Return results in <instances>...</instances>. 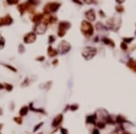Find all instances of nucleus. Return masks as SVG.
I'll list each match as a JSON object with an SVG mask.
<instances>
[{
    "instance_id": "obj_6",
    "label": "nucleus",
    "mask_w": 136,
    "mask_h": 134,
    "mask_svg": "<svg viewBox=\"0 0 136 134\" xmlns=\"http://www.w3.org/2000/svg\"><path fill=\"white\" fill-rule=\"evenodd\" d=\"M35 40H37V35L35 33H28L24 37V42L25 44H31V43L35 42Z\"/></svg>"
},
{
    "instance_id": "obj_10",
    "label": "nucleus",
    "mask_w": 136,
    "mask_h": 134,
    "mask_svg": "<svg viewBox=\"0 0 136 134\" xmlns=\"http://www.w3.org/2000/svg\"><path fill=\"white\" fill-rule=\"evenodd\" d=\"M62 121H63V115L62 114L57 115V116H56V118L54 119V121H53L52 126L53 127H57L58 125H60V123L62 122Z\"/></svg>"
},
{
    "instance_id": "obj_20",
    "label": "nucleus",
    "mask_w": 136,
    "mask_h": 134,
    "mask_svg": "<svg viewBox=\"0 0 136 134\" xmlns=\"http://www.w3.org/2000/svg\"><path fill=\"white\" fill-rule=\"evenodd\" d=\"M97 126L99 127L100 129H104V127H105V124H104V122H102V121H99V122L97 123Z\"/></svg>"
},
{
    "instance_id": "obj_4",
    "label": "nucleus",
    "mask_w": 136,
    "mask_h": 134,
    "mask_svg": "<svg viewBox=\"0 0 136 134\" xmlns=\"http://www.w3.org/2000/svg\"><path fill=\"white\" fill-rule=\"evenodd\" d=\"M70 26H71V25H70L69 22H61L59 24V26H58V35L61 37L64 36L65 35L66 31L70 28Z\"/></svg>"
},
{
    "instance_id": "obj_26",
    "label": "nucleus",
    "mask_w": 136,
    "mask_h": 134,
    "mask_svg": "<svg viewBox=\"0 0 136 134\" xmlns=\"http://www.w3.org/2000/svg\"><path fill=\"white\" fill-rule=\"evenodd\" d=\"M42 124H43V123H40V124H39L38 126H35V129H34V131H35V130H38V129L40 128L41 126H42Z\"/></svg>"
},
{
    "instance_id": "obj_23",
    "label": "nucleus",
    "mask_w": 136,
    "mask_h": 134,
    "mask_svg": "<svg viewBox=\"0 0 136 134\" xmlns=\"http://www.w3.org/2000/svg\"><path fill=\"white\" fill-rule=\"evenodd\" d=\"M121 47H122V49L126 50V49H127V45H126V44H125V43H122V44H121Z\"/></svg>"
},
{
    "instance_id": "obj_17",
    "label": "nucleus",
    "mask_w": 136,
    "mask_h": 134,
    "mask_svg": "<svg viewBox=\"0 0 136 134\" xmlns=\"http://www.w3.org/2000/svg\"><path fill=\"white\" fill-rule=\"evenodd\" d=\"M14 121H15V122H17V124H21V123L23 122L22 117H15V118H14Z\"/></svg>"
},
{
    "instance_id": "obj_15",
    "label": "nucleus",
    "mask_w": 136,
    "mask_h": 134,
    "mask_svg": "<svg viewBox=\"0 0 136 134\" xmlns=\"http://www.w3.org/2000/svg\"><path fill=\"white\" fill-rule=\"evenodd\" d=\"M28 109H29V108L26 107V106L21 108V110H20V111H19L20 115H21V116H25V115H26L27 112H28Z\"/></svg>"
},
{
    "instance_id": "obj_13",
    "label": "nucleus",
    "mask_w": 136,
    "mask_h": 134,
    "mask_svg": "<svg viewBox=\"0 0 136 134\" xmlns=\"http://www.w3.org/2000/svg\"><path fill=\"white\" fill-rule=\"evenodd\" d=\"M57 54H58L57 51L55 50L52 46H49V47H48V55H49L50 57H54V56L57 55Z\"/></svg>"
},
{
    "instance_id": "obj_30",
    "label": "nucleus",
    "mask_w": 136,
    "mask_h": 134,
    "mask_svg": "<svg viewBox=\"0 0 136 134\" xmlns=\"http://www.w3.org/2000/svg\"><path fill=\"white\" fill-rule=\"evenodd\" d=\"M37 60H38V61H43V60H44V56H41V57L37 58Z\"/></svg>"
},
{
    "instance_id": "obj_12",
    "label": "nucleus",
    "mask_w": 136,
    "mask_h": 134,
    "mask_svg": "<svg viewBox=\"0 0 136 134\" xmlns=\"http://www.w3.org/2000/svg\"><path fill=\"white\" fill-rule=\"evenodd\" d=\"M127 66L136 73V61H134L133 59H130L128 61V63H127Z\"/></svg>"
},
{
    "instance_id": "obj_19",
    "label": "nucleus",
    "mask_w": 136,
    "mask_h": 134,
    "mask_svg": "<svg viewBox=\"0 0 136 134\" xmlns=\"http://www.w3.org/2000/svg\"><path fill=\"white\" fill-rule=\"evenodd\" d=\"M18 1L17 0H8L7 1V4L9 5H15V4H17Z\"/></svg>"
},
{
    "instance_id": "obj_11",
    "label": "nucleus",
    "mask_w": 136,
    "mask_h": 134,
    "mask_svg": "<svg viewBox=\"0 0 136 134\" xmlns=\"http://www.w3.org/2000/svg\"><path fill=\"white\" fill-rule=\"evenodd\" d=\"M43 16H44V15H41V14H37V15L31 16V20H32L33 22H35V24H39V22L43 19Z\"/></svg>"
},
{
    "instance_id": "obj_7",
    "label": "nucleus",
    "mask_w": 136,
    "mask_h": 134,
    "mask_svg": "<svg viewBox=\"0 0 136 134\" xmlns=\"http://www.w3.org/2000/svg\"><path fill=\"white\" fill-rule=\"evenodd\" d=\"M46 25H44V24H43V23L37 24V25H35V32L37 33V34L42 35V34H44V33L46 32Z\"/></svg>"
},
{
    "instance_id": "obj_21",
    "label": "nucleus",
    "mask_w": 136,
    "mask_h": 134,
    "mask_svg": "<svg viewBox=\"0 0 136 134\" xmlns=\"http://www.w3.org/2000/svg\"><path fill=\"white\" fill-rule=\"evenodd\" d=\"M5 87H6V90H8V91H12V88H13V86H12V85L6 84V83H5Z\"/></svg>"
},
{
    "instance_id": "obj_28",
    "label": "nucleus",
    "mask_w": 136,
    "mask_h": 134,
    "mask_svg": "<svg viewBox=\"0 0 136 134\" xmlns=\"http://www.w3.org/2000/svg\"><path fill=\"white\" fill-rule=\"evenodd\" d=\"M78 108V106L77 105H74V106H71V109H72V111H75V110Z\"/></svg>"
},
{
    "instance_id": "obj_27",
    "label": "nucleus",
    "mask_w": 136,
    "mask_h": 134,
    "mask_svg": "<svg viewBox=\"0 0 136 134\" xmlns=\"http://www.w3.org/2000/svg\"><path fill=\"white\" fill-rule=\"evenodd\" d=\"M132 40H133V38H129V39L124 38V39H123V41H124V42H132Z\"/></svg>"
},
{
    "instance_id": "obj_18",
    "label": "nucleus",
    "mask_w": 136,
    "mask_h": 134,
    "mask_svg": "<svg viewBox=\"0 0 136 134\" xmlns=\"http://www.w3.org/2000/svg\"><path fill=\"white\" fill-rule=\"evenodd\" d=\"M5 45V39L3 37H0V49H2Z\"/></svg>"
},
{
    "instance_id": "obj_5",
    "label": "nucleus",
    "mask_w": 136,
    "mask_h": 134,
    "mask_svg": "<svg viewBox=\"0 0 136 134\" xmlns=\"http://www.w3.org/2000/svg\"><path fill=\"white\" fill-rule=\"evenodd\" d=\"M70 48H71V46H70V44H68V43L65 42V41H62V42L60 43L59 44H58L57 53L62 54H65V53H67L68 51H69Z\"/></svg>"
},
{
    "instance_id": "obj_1",
    "label": "nucleus",
    "mask_w": 136,
    "mask_h": 134,
    "mask_svg": "<svg viewBox=\"0 0 136 134\" xmlns=\"http://www.w3.org/2000/svg\"><path fill=\"white\" fill-rule=\"evenodd\" d=\"M81 31H82L83 35L84 36H91L94 33V27L91 25L89 22L87 21H83L82 22V25H81Z\"/></svg>"
},
{
    "instance_id": "obj_9",
    "label": "nucleus",
    "mask_w": 136,
    "mask_h": 134,
    "mask_svg": "<svg viewBox=\"0 0 136 134\" xmlns=\"http://www.w3.org/2000/svg\"><path fill=\"white\" fill-rule=\"evenodd\" d=\"M85 16L89 21H94L95 19V12L94 9H90L85 13Z\"/></svg>"
},
{
    "instance_id": "obj_34",
    "label": "nucleus",
    "mask_w": 136,
    "mask_h": 134,
    "mask_svg": "<svg viewBox=\"0 0 136 134\" xmlns=\"http://www.w3.org/2000/svg\"><path fill=\"white\" fill-rule=\"evenodd\" d=\"M1 128H2V125H1V124H0V129H1Z\"/></svg>"
},
{
    "instance_id": "obj_3",
    "label": "nucleus",
    "mask_w": 136,
    "mask_h": 134,
    "mask_svg": "<svg viewBox=\"0 0 136 134\" xmlns=\"http://www.w3.org/2000/svg\"><path fill=\"white\" fill-rule=\"evenodd\" d=\"M82 54L86 60H90L96 54V49L94 47H91V46H87L83 50Z\"/></svg>"
},
{
    "instance_id": "obj_31",
    "label": "nucleus",
    "mask_w": 136,
    "mask_h": 134,
    "mask_svg": "<svg viewBox=\"0 0 136 134\" xmlns=\"http://www.w3.org/2000/svg\"><path fill=\"white\" fill-rule=\"evenodd\" d=\"M100 14H101V16H105V15H104V12L100 11Z\"/></svg>"
},
{
    "instance_id": "obj_22",
    "label": "nucleus",
    "mask_w": 136,
    "mask_h": 134,
    "mask_svg": "<svg viewBox=\"0 0 136 134\" xmlns=\"http://www.w3.org/2000/svg\"><path fill=\"white\" fill-rule=\"evenodd\" d=\"M55 40H56V38H55L54 35H50L49 36V43H53Z\"/></svg>"
},
{
    "instance_id": "obj_16",
    "label": "nucleus",
    "mask_w": 136,
    "mask_h": 134,
    "mask_svg": "<svg viewBox=\"0 0 136 134\" xmlns=\"http://www.w3.org/2000/svg\"><path fill=\"white\" fill-rule=\"evenodd\" d=\"M103 42H104L105 44H111L113 47L114 46V43H113L112 40H110V39H108V38H104L103 39Z\"/></svg>"
},
{
    "instance_id": "obj_8",
    "label": "nucleus",
    "mask_w": 136,
    "mask_h": 134,
    "mask_svg": "<svg viewBox=\"0 0 136 134\" xmlns=\"http://www.w3.org/2000/svg\"><path fill=\"white\" fill-rule=\"evenodd\" d=\"M13 19L9 15H6L5 17H1L0 18V26L1 25H11Z\"/></svg>"
},
{
    "instance_id": "obj_33",
    "label": "nucleus",
    "mask_w": 136,
    "mask_h": 134,
    "mask_svg": "<svg viewBox=\"0 0 136 134\" xmlns=\"http://www.w3.org/2000/svg\"><path fill=\"white\" fill-rule=\"evenodd\" d=\"M123 134H131V133H129L128 131H124V132H123Z\"/></svg>"
},
{
    "instance_id": "obj_24",
    "label": "nucleus",
    "mask_w": 136,
    "mask_h": 134,
    "mask_svg": "<svg viewBox=\"0 0 136 134\" xmlns=\"http://www.w3.org/2000/svg\"><path fill=\"white\" fill-rule=\"evenodd\" d=\"M61 132H62V134H68L67 130H66V129H64V128L61 129Z\"/></svg>"
},
{
    "instance_id": "obj_25",
    "label": "nucleus",
    "mask_w": 136,
    "mask_h": 134,
    "mask_svg": "<svg viewBox=\"0 0 136 134\" xmlns=\"http://www.w3.org/2000/svg\"><path fill=\"white\" fill-rule=\"evenodd\" d=\"M116 10H117L118 12H123V9L122 8V6H117V7H116Z\"/></svg>"
},
{
    "instance_id": "obj_14",
    "label": "nucleus",
    "mask_w": 136,
    "mask_h": 134,
    "mask_svg": "<svg viewBox=\"0 0 136 134\" xmlns=\"http://www.w3.org/2000/svg\"><path fill=\"white\" fill-rule=\"evenodd\" d=\"M95 119H96V114L92 115V116H88L86 119V121L89 123H94L95 122Z\"/></svg>"
},
{
    "instance_id": "obj_35",
    "label": "nucleus",
    "mask_w": 136,
    "mask_h": 134,
    "mask_svg": "<svg viewBox=\"0 0 136 134\" xmlns=\"http://www.w3.org/2000/svg\"><path fill=\"white\" fill-rule=\"evenodd\" d=\"M39 134H42V133H39Z\"/></svg>"
},
{
    "instance_id": "obj_29",
    "label": "nucleus",
    "mask_w": 136,
    "mask_h": 134,
    "mask_svg": "<svg viewBox=\"0 0 136 134\" xmlns=\"http://www.w3.org/2000/svg\"><path fill=\"white\" fill-rule=\"evenodd\" d=\"M93 134H100V132L98 131V130H93Z\"/></svg>"
},
{
    "instance_id": "obj_2",
    "label": "nucleus",
    "mask_w": 136,
    "mask_h": 134,
    "mask_svg": "<svg viewBox=\"0 0 136 134\" xmlns=\"http://www.w3.org/2000/svg\"><path fill=\"white\" fill-rule=\"evenodd\" d=\"M60 6H61V4H59V3H55V2L48 3V4H46V6H44V13L46 14V15H50V14L53 13V12H56V10L59 8Z\"/></svg>"
},
{
    "instance_id": "obj_32",
    "label": "nucleus",
    "mask_w": 136,
    "mask_h": 134,
    "mask_svg": "<svg viewBox=\"0 0 136 134\" xmlns=\"http://www.w3.org/2000/svg\"><path fill=\"white\" fill-rule=\"evenodd\" d=\"M3 88H4V86H3V85L0 83V90H1V89H3Z\"/></svg>"
}]
</instances>
